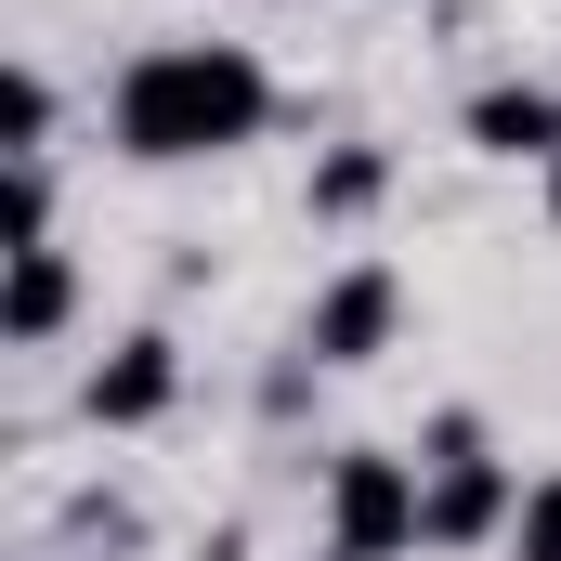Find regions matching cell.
Returning <instances> with one entry per match:
<instances>
[{"label":"cell","mask_w":561,"mask_h":561,"mask_svg":"<svg viewBox=\"0 0 561 561\" xmlns=\"http://www.w3.org/2000/svg\"><path fill=\"white\" fill-rule=\"evenodd\" d=\"M105 131L131 170H196V157H249L275 131V66L249 39H157L118 66L105 92Z\"/></svg>","instance_id":"cell-1"},{"label":"cell","mask_w":561,"mask_h":561,"mask_svg":"<svg viewBox=\"0 0 561 561\" xmlns=\"http://www.w3.org/2000/svg\"><path fill=\"white\" fill-rule=\"evenodd\" d=\"M510 523H523V470L483 444L470 405H444L419 444V536L431 549H510Z\"/></svg>","instance_id":"cell-2"},{"label":"cell","mask_w":561,"mask_h":561,"mask_svg":"<svg viewBox=\"0 0 561 561\" xmlns=\"http://www.w3.org/2000/svg\"><path fill=\"white\" fill-rule=\"evenodd\" d=\"M419 457L392 444H340L327 457V561H419Z\"/></svg>","instance_id":"cell-3"},{"label":"cell","mask_w":561,"mask_h":561,"mask_svg":"<svg viewBox=\"0 0 561 561\" xmlns=\"http://www.w3.org/2000/svg\"><path fill=\"white\" fill-rule=\"evenodd\" d=\"M392 327H405V275H392V262H340V275L313 287V313H300L287 353H300L313 379H353V366L392 353Z\"/></svg>","instance_id":"cell-4"},{"label":"cell","mask_w":561,"mask_h":561,"mask_svg":"<svg viewBox=\"0 0 561 561\" xmlns=\"http://www.w3.org/2000/svg\"><path fill=\"white\" fill-rule=\"evenodd\" d=\"M170 405H183V340H170V327L105 340V353H92V379H79V419H92V431H157Z\"/></svg>","instance_id":"cell-5"},{"label":"cell","mask_w":561,"mask_h":561,"mask_svg":"<svg viewBox=\"0 0 561 561\" xmlns=\"http://www.w3.org/2000/svg\"><path fill=\"white\" fill-rule=\"evenodd\" d=\"M457 131L483 144V157H510V170H549L561 157V79H483L457 105Z\"/></svg>","instance_id":"cell-6"},{"label":"cell","mask_w":561,"mask_h":561,"mask_svg":"<svg viewBox=\"0 0 561 561\" xmlns=\"http://www.w3.org/2000/svg\"><path fill=\"white\" fill-rule=\"evenodd\" d=\"M66 313H79V262L39 236V249H13V287H0V340L13 353H53L66 340Z\"/></svg>","instance_id":"cell-7"},{"label":"cell","mask_w":561,"mask_h":561,"mask_svg":"<svg viewBox=\"0 0 561 561\" xmlns=\"http://www.w3.org/2000/svg\"><path fill=\"white\" fill-rule=\"evenodd\" d=\"M392 196V144H327L313 157V222H366Z\"/></svg>","instance_id":"cell-8"},{"label":"cell","mask_w":561,"mask_h":561,"mask_svg":"<svg viewBox=\"0 0 561 561\" xmlns=\"http://www.w3.org/2000/svg\"><path fill=\"white\" fill-rule=\"evenodd\" d=\"M510 561H561V470L523 483V523H510Z\"/></svg>","instance_id":"cell-9"},{"label":"cell","mask_w":561,"mask_h":561,"mask_svg":"<svg viewBox=\"0 0 561 561\" xmlns=\"http://www.w3.org/2000/svg\"><path fill=\"white\" fill-rule=\"evenodd\" d=\"M53 118H66V105H53V79H39V66H13V157H53Z\"/></svg>","instance_id":"cell-10"},{"label":"cell","mask_w":561,"mask_h":561,"mask_svg":"<svg viewBox=\"0 0 561 561\" xmlns=\"http://www.w3.org/2000/svg\"><path fill=\"white\" fill-rule=\"evenodd\" d=\"M536 183H549V222H561V157H549V170H536Z\"/></svg>","instance_id":"cell-11"}]
</instances>
